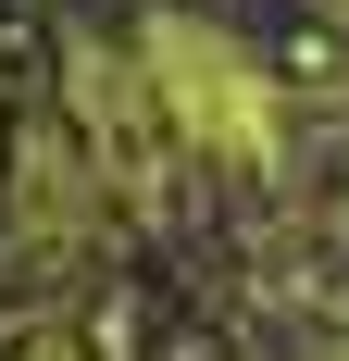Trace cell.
I'll use <instances>...</instances> for the list:
<instances>
[{
  "mask_svg": "<svg viewBox=\"0 0 349 361\" xmlns=\"http://www.w3.org/2000/svg\"><path fill=\"white\" fill-rule=\"evenodd\" d=\"M150 100H162L200 149H225V162H262V149H275V87H262V63H237L212 25H162L150 37Z\"/></svg>",
  "mask_w": 349,
  "mask_h": 361,
  "instance_id": "6da1fadb",
  "label": "cell"
}]
</instances>
